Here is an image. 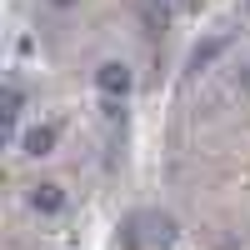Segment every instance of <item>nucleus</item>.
Returning a JSON list of instances; mask_svg holds the SVG:
<instances>
[{
	"label": "nucleus",
	"instance_id": "obj_5",
	"mask_svg": "<svg viewBox=\"0 0 250 250\" xmlns=\"http://www.w3.org/2000/svg\"><path fill=\"white\" fill-rule=\"evenodd\" d=\"M20 110H25V95H20V80L10 75L5 80V125H10V135H15V125H20Z\"/></svg>",
	"mask_w": 250,
	"mask_h": 250
},
{
	"label": "nucleus",
	"instance_id": "obj_3",
	"mask_svg": "<svg viewBox=\"0 0 250 250\" xmlns=\"http://www.w3.org/2000/svg\"><path fill=\"white\" fill-rule=\"evenodd\" d=\"M55 140H60L55 125H35V130L20 135V150H25L30 160H40V155H50V150H55Z\"/></svg>",
	"mask_w": 250,
	"mask_h": 250
},
{
	"label": "nucleus",
	"instance_id": "obj_9",
	"mask_svg": "<svg viewBox=\"0 0 250 250\" xmlns=\"http://www.w3.org/2000/svg\"><path fill=\"white\" fill-rule=\"evenodd\" d=\"M245 15H250V0H245Z\"/></svg>",
	"mask_w": 250,
	"mask_h": 250
},
{
	"label": "nucleus",
	"instance_id": "obj_2",
	"mask_svg": "<svg viewBox=\"0 0 250 250\" xmlns=\"http://www.w3.org/2000/svg\"><path fill=\"white\" fill-rule=\"evenodd\" d=\"M25 205H30L35 215H60V210H65V190H60L55 180H40V185L25 190Z\"/></svg>",
	"mask_w": 250,
	"mask_h": 250
},
{
	"label": "nucleus",
	"instance_id": "obj_8",
	"mask_svg": "<svg viewBox=\"0 0 250 250\" xmlns=\"http://www.w3.org/2000/svg\"><path fill=\"white\" fill-rule=\"evenodd\" d=\"M50 5H55V10H70V5H80V0H50Z\"/></svg>",
	"mask_w": 250,
	"mask_h": 250
},
{
	"label": "nucleus",
	"instance_id": "obj_6",
	"mask_svg": "<svg viewBox=\"0 0 250 250\" xmlns=\"http://www.w3.org/2000/svg\"><path fill=\"white\" fill-rule=\"evenodd\" d=\"M220 50H225V35H215V40H205V45L195 50V60H190V65H195V70H205V65H210V60H215Z\"/></svg>",
	"mask_w": 250,
	"mask_h": 250
},
{
	"label": "nucleus",
	"instance_id": "obj_4",
	"mask_svg": "<svg viewBox=\"0 0 250 250\" xmlns=\"http://www.w3.org/2000/svg\"><path fill=\"white\" fill-rule=\"evenodd\" d=\"M170 15H175L170 0H140V20H145V30H150V35H160L165 25H170Z\"/></svg>",
	"mask_w": 250,
	"mask_h": 250
},
{
	"label": "nucleus",
	"instance_id": "obj_1",
	"mask_svg": "<svg viewBox=\"0 0 250 250\" xmlns=\"http://www.w3.org/2000/svg\"><path fill=\"white\" fill-rule=\"evenodd\" d=\"M130 85H135V75H130V65H125V60H100V70H95V90L105 95V100L125 105Z\"/></svg>",
	"mask_w": 250,
	"mask_h": 250
},
{
	"label": "nucleus",
	"instance_id": "obj_7",
	"mask_svg": "<svg viewBox=\"0 0 250 250\" xmlns=\"http://www.w3.org/2000/svg\"><path fill=\"white\" fill-rule=\"evenodd\" d=\"M170 5H175L180 15H190V10H200V0H170Z\"/></svg>",
	"mask_w": 250,
	"mask_h": 250
}]
</instances>
